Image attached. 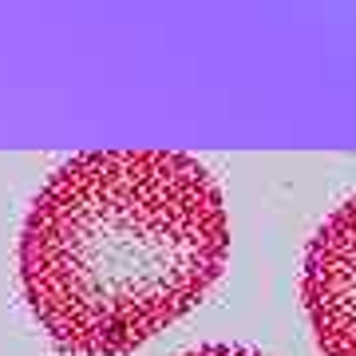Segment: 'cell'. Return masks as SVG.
<instances>
[{"label": "cell", "instance_id": "cell-3", "mask_svg": "<svg viewBox=\"0 0 356 356\" xmlns=\"http://www.w3.org/2000/svg\"><path fill=\"white\" fill-rule=\"evenodd\" d=\"M182 356H261L254 348H242V344H202L194 353H182Z\"/></svg>", "mask_w": 356, "mask_h": 356}, {"label": "cell", "instance_id": "cell-1", "mask_svg": "<svg viewBox=\"0 0 356 356\" xmlns=\"http://www.w3.org/2000/svg\"><path fill=\"white\" fill-rule=\"evenodd\" d=\"M229 214L198 159L111 147L67 159L24 218L20 285L60 353L127 356L222 277Z\"/></svg>", "mask_w": 356, "mask_h": 356}, {"label": "cell", "instance_id": "cell-2", "mask_svg": "<svg viewBox=\"0 0 356 356\" xmlns=\"http://www.w3.org/2000/svg\"><path fill=\"white\" fill-rule=\"evenodd\" d=\"M301 301L325 356H356V198L341 202L309 238Z\"/></svg>", "mask_w": 356, "mask_h": 356}]
</instances>
